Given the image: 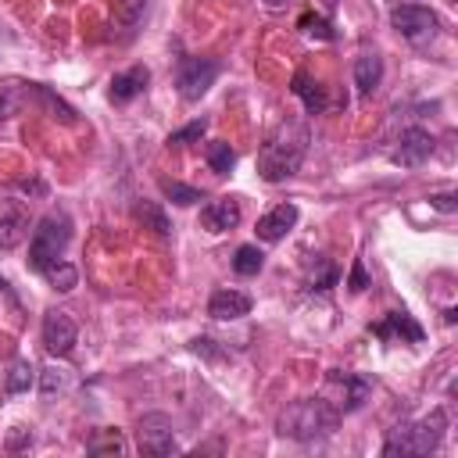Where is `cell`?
<instances>
[{"label": "cell", "mask_w": 458, "mask_h": 458, "mask_svg": "<svg viewBox=\"0 0 458 458\" xmlns=\"http://www.w3.org/2000/svg\"><path fill=\"white\" fill-rule=\"evenodd\" d=\"M340 422V408H333L326 397H301L294 401L283 415H280V433L290 437V440H323L337 429Z\"/></svg>", "instance_id": "7a4b0ae2"}, {"label": "cell", "mask_w": 458, "mask_h": 458, "mask_svg": "<svg viewBox=\"0 0 458 458\" xmlns=\"http://www.w3.org/2000/svg\"><path fill=\"white\" fill-rule=\"evenodd\" d=\"M44 276H47V283L54 287V290H61V294H69V290H76L79 287V273H76V266H69V262H51L47 269H44Z\"/></svg>", "instance_id": "ac0fdd59"}, {"label": "cell", "mask_w": 458, "mask_h": 458, "mask_svg": "<svg viewBox=\"0 0 458 458\" xmlns=\"http://www.w3.org/2000/svg\"><path fill=\"white\" fill-rule=\"evenodd\" d=\"M147 83H151L147 65H133V69H126V72H119L111 79V101L115 104H129L133 97H140L147 90Z\"/></svg>", "instance_id": "4fadbf2b"}, {"label": "cell", "mask_w": 458, "mask_h": 458, "mask_svg": "<svg viewBox=\"0 0 458 458\" xmlns=\"http://www.w3.org/2000/svg\"><path fill=\"white\" fill-rule=\"evenodd\" d=\"M429 154H433V136L426 129L412 126V129H405L397 136V143L390 151V161L401 165V168H419L422 161H429Z\"/></svg>", "instance_id": "ba28073f"}, {"label": "cell", "mask_w": 458, "mask_h": 458, "mask_svg": "<svg viewBox=\"0 0 458 458\" xmlns=\"http://www.w3.org/2000/svg\"><path fill=\"white\" fill-rule=\"evenodd\" d=\"M161 193H165L172 204H179V208L204 200V193H200L197 186H186V183H176V179H161Z\"/></svg>", "instance_id": "7402d4cb"}, {"label": "cell", "mask_w": 458, "mask_h": 458, "mask_svg": "<svg viewBox=\"0 0 458 458\" xmlns=\"http://www.w3.org/2000/svg\"><path fill=\"white\" fill-rule=\"evenodd\" d=\"M266 8H283V4H290V0H262Z\"/></svg>", "instance_id": "1f68e13d"}, {"label": "cell", "mask_w": 458, "mask_h": 458, "mask_svg": "<svg viewBox=\"0 0 458 458\" xmlns=\"http://www.w3.org/2000/svg\"><path fill=\"white\" fill-rule=\"evenodd\" d=\"M76 340H79V330H76V323H72L69 312H58L54 308V312L44 315V344H47L51 355L69 358L76 351Z\"/></svg>", "instance_id": "9c48e42d"}, {"label": "cell", "mask_w": 458, "mask_h": 458, "mask_svg": "<svg viewBox=\"0 0 458 458\" xmlns=\"http://www.w3.org/2000/svg\"><path fill=\"white\" fill-rule=\"evenodd\" d=\"M298 204H276L269 215H262L258 218V237L266 241V244H276V241H283L290 229L298 225Z\"/></svg>", "instance_id": "8fae6325"}, {"label": "cell", "mask_w": 458, "mask_h": 458, "mask_svg": "<svg viewBox=\"0 0 458 458\" xmlns=\"http://www.w3.org/2000/svg\"><path fill=\"white\" fill-rule=\"evenodd\" d=\"M37 94H40V101H44V104L54 111V119H61V122H76V111H72V108H69L61 97H54L47 86H37Z\"/></svg>", "instance_id": "d4e9b609"}, {"label": "cell", "mask_w": 458, "mask_h": 458, "mask_svg": "<svg viewBox=\"0 0 458 458\" xmlns=\"http://www.w3.org/2000/svg\"><path fill=\"white\" fill-rule=\"evenodd\" d=\"M444 429H447V415H444V408H433L419 422L394 426L387 444H383V454H429L440 447Z\"/></svg>", "instance_id": "3957f363"}, {"label": "cell", "mask_w": 458, "mask_h": 458, "mask_svg": "<svg viewBox=\"0 0 458 458\" xmlns=\"http://www.w3.org/2000/svg\"><path fill=\"white\" fill-rule=\"evenodd\" d=\"M248 312H251V298H248L244 290H233V287L215 290L211 301H208V315H211V319H222V323H229V319H244Z\"/></svg>", "instance_id": "7c38bea8"}, {"label": "cell", "mask_w": 458, "mask_h": 458, "mask_svg": "<svg viewBox=\"0 0 458 458\" xmlns=\"http://www.w3.org/2000/svg\"><path fill=\"white\" fill-rule=\"evenodd\" d=\"M429 204H433L437 211H454V193H433Z\"/></svg>", "instance_id": "4dcf8cb0"}, {"label": "cell", "mask_w": 458, "mask_h": 458, "mask_svg": "<svg viewBox=\"0 0 458 458\" xmlns=\"http://www.w3.org/2000/svg\"><path fill=\"white\" fill-rule=\"evenodd\" d=\"M26 237H29V218L26 215L12 211V215L0 218V251H15Z\"/></svg>", "instance_id": "9a60e30c"}, {"label": "cell", "mask_w": 458, "mask_h": 458, "mask_svg": "<svg viewBox=\"0 0 458 458\" xmlns=\"http://www.w3.org/2000/svg\"><path fill=\"white\" fill-rule=\"evenodd\" d=\"M200 225L208 233H225V229L241 225V204L233 197H218V200H208L200 208Z\"/></svg>", "instance_id": "30bf717a"}, {"label": "cell", "mask_w": 458, "mask_h": 458, "mask_svg": "<svg viewBox=\"0 0 458 458\" xmlns=\"http://www.w3.org/2000/svg\"><path fill=\"white\" fill-rule=\"evenodd\" d=\"M136 218H140L143 225H151L158 237H168V233H172V225H168L165 211H161L154 200H140V204H136Z\"/></svg>", "instance_id": "44dd1931"}, {"label": "cell", "mask_w": 458, "mask_h": 458, "mask_svg": "<svg viewBox=\"0 0 458 458\" xmlns=\"http://www.w3.org/2000/svg\"><path fill=\"white\" fill-rule=\"evenodd\" d=\"M376 333H380V337H394V333H397V337H405V340H412V344L422 340L419 323H412V315H405V312H390L387 323L376 326Z\"/></svg>", "instance_id": "e0dca14e"}, {"label": "cell", "mask_w": 458, "mask_h": 458, "mask_svg": "<svg viewBox=\"0 0 458 458\" xmlns=\"http://www.w3.org/2000/svg\"><path fill=\"white\" fill-rule=\"evenodd\" d=\"M204 158H208L211 172H218V176H225L229 168L237 165V151L229 147V143H222V140H211V143L204 147Z\"/></svg>", "instance_id": "d6986e66"}, {"label": "cell", "mask_w": 458, "mask_h": 458, "mask_svg": "<svg viewBox=\"0 0 458 458\" xmlns=\"http://www.w3.org/2000/svg\"><path fill=\"white\" fill-rule=\"evenodd\" d=\"M380 79H383V61H380V54H362V58L355 61V86H358V94L369 97V94L380 86Z\"/></svg>", "instance_id": "5bb4252c"}, {"label": "cell", "mask_w": 458, "mask_h": 458, "mask_svg": "<svg viewBox=\"0 0 458 458\" xmlns=\"http://www.w3.org/2000/svg\"><path fill=\"white\" fill-rule=\"evenodd\" d=\"M69 241H72V222L65 211H51L47 218H40V225L33 229V241H29V269L44 273L51 262L61 258Z\"/></svg>", "instance_id": "277c9868"}, {"label": "cell", "mask_w": 458, "mask_h": 458, "mask_svg": "<svg viewBox=\"0 0 458 458\" xmlns=\"http://www.w3.org/2000/svg\"><path fill=\"white\" fill-rule=\"evenodd\" d=\"M22 108V97L15 94V86H0V119H12Z\"/></svg>", "instance_id": "4316f807"}, {"label": "cell", "mask_w": 458, "mask_h": 458, "mask_svg": "<svg viewBox=\"0 0 458 458\" xmlns=\"http://www.w3.org/2000/svg\"><path fill=\"white\" fill-rule=\"evenodd\" d=\"M355 294H362L365 287H369V276H365V266L362 262H355V269H351V283H348Z\"/></svg>", "instance_id": "f546056e"}, {"label": "cell", "mask_w": 458, "mask_h": 458, "mask_svg": "<svg viewBox=\"0 0 458 458\" xmlns=\"http://www.w3.org/2000/svg\"><path fill=\"white\" fill-rule=\"evenodd\" d=\"M262 266H266V255H262V248H255V244H244V248H237V258H233V269H237V276H258V273H262Z\"/></svg>", "instance_id": "ffe728a7"}, {"label": "cell", "mask_w": 458, "mask_h": 458, "mask_svg": "<svg viewBox=\"0 0 458 458\" xmlns=\"http://www.w3.org/2000/svg\"><path fill=\"white\" fill-rule=\"evenodd\" d=\"M61 387H65L61 369H44V394H54V390H61Z\"/></svg>", "instance_id": "f1b7e54d"}, {"label": "cell", "mask_w": 458, "mask_h": 458, "mask_svg": "<svg viewBox=\"0 0 458 458\" xmlns=\"http://www.w3.org/2000/svg\"><path fill=\"white\" fill-rule=\"evenodd\" d=\"M305 151H308V126L301 122H283L269 140L266 147L258 151V176L266 183H283L290 179L301 161H305Z\"/></svg>", "instance_id": "6da1fadb"}, {"label": "cell", "mask_w": 458, "mask_h": 458, "mask_svg": "<svg viewBox=\"0 0 458 458\" xmlns=\"http://www.w3.org/2000/svg\"><path fill=\"white\" fill-rule=\"evenodd\" d=\"M204 129H208V122H204V119H197V122H190V126L176 129V133L168 136V143H172V147H186V143L200 140V136H204Z\"/></svg>", "instance_id": "484cf974"}, {"label": "cell", "mask_w": 458, "mask_h": 458, "mask_svg": "<svg viewBox=\"0 0 458 458\" xmlns=\"http://www.w3.org/2000/svg\"><path fill=\"white\" fill-rule=\"evenodd\" d=\"M90 451H94V454H101V451H111V454H122V451H126V440H122V437H119V433L111 429V433H104L101 440H94V444H90Z\"/></svg>", "instance_id": "83f0119b"}, {"label": "cell", "mask_w": 458, "mask_h": 458, "mask_svg": "<svg viewBox=\"0 0 458 458\" xmlns=\"http://www.w3.org/2000/svg\"><path fill=\"white\" fill-rule=\"evenodd\" d=\"M33 380H37V372H33V365L29 362H15V369L8 372V394H22V390H29L33 387Z\"/></svg>", "instance_id": "cb8c5ba5"}, {"label": "cell", "mask_w": 458, "mask_h": 458, "mask_svg": "<svg viewBox=\"0 0 458 458\" xmlns=\"http://www.w3.org/2000/svg\"><path fill=\"white\" fill-rule=\"evenodd\" d=\"M301 101H305V108L312 111V115H319V111H326V94H323V86L308 76V72H294V86H290Z\"/></svg>", "instance_id": "2e32d148"}, {"label": "cell", "mask_w": 458, "mask_h": 458, "mask_svg": "<svg viewBox=\"0 0 458 458\" xmlns=\"http://www.w3.org/2000/svg\"><path fill=\"white\" fill-rule=\"evenodd\" d=\"M218 79V61L211 58H183L179 61V72H176V90L183 101H200L211 83Z\"/></svg>", "instance_id": "8992f818"}, {"label": "cell", "mask_w": 458, "mask_h": 458, "mask_svg": "<svg viewBox=\"0 0 458 458\" xmlns=\"http://www.w3.org/2000/svg\"><path fill=\"white\" fill-rule=\"evenodd\" d=\"M298 29H301L308 40H333V26H330L323 15H301Z\"/></svg>", "instance_id": "603a6c76"}, {"label": "cell", "mask_w": 458, "mask_h": 458, "mask_svg": "<svg viewBox=\"0 0 458 458\" xmlns=\"http://www.w3.org/2000/svg\"><path fill=\"white\" fill-rule=\"evenodd\" d=\"M136 444L143 454H154V458H165L176 451V429H172V419L165 412H147L136 426Z\"/></svg>", "instance_id": "52a82bcc"}, {"label": "cell", "mask_w": 458, "mask_h": 458, "mask_svg": "<svg viewBox=\"0 0 458 458\" xmlns=\"http://www.w3.org/2000/svg\"><path fill=\"white\" fill-rule=\"evenodd\" d=\"M390 26L412 44H426V40H433L440 33V19L422 4H397L390 12Z\"/></svg>", "instance_id": "5b68a950"}]
</instances>
